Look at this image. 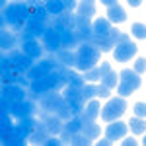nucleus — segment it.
I'll return each mask as SVG.
<instances>
[{
  "instance_id": "f257e3e1",
  "label": "nucleus",
  "mask_w": 146,
  "mask_h": 146,
  "mask_svg": "<svg viewBox=\"0 0 146 146\" xmlns=\"http://www.w3.org/2000/svg\"><path fill=\"white\" fill-rule=\"evenodd\" d=\"M136 55V43L131 39V35L121 33L117 39V45L113 47V58L117 62H127Z\"/></svg>"
},
{
  "instance_id": "f03ea898",
  "label": "nucleus",
  "mask_w": 146,
  "mask_h": 146,
  "mask_svg": "<svg viewBox=\"0 0 146 146\" xmlns=\"http://www.w3.org/2000/svg\"><path fill=\"white\" fill-rule=\"evenodd\" d=\"M125 111H127V103H125V100L119 98V96H115V98H109V101L100 109V117H101V121L111 123V121L121 119V115H123Z\"/></svg>"
},
{
  "instance_id": "7ed1b4c3",
  "label": "nucleus",
  "mask_w": 146,
  "mask_h": 146,
  "mask_svg": "<svg viewBox=\"0 0 146 146\" xmlns=\"http://www.w3.org/2000/svg\"><path fill=\"white\" fill-rule=\"evenodd\" d=\"M76 56H78L76 68L82 70V72L98 66V62H100V51H96V49L90 47V45H82L78 51H76Z\"/></svg>"
},
{
  "instance_id": "20e7f679",
  "label": "nucleus",
  "mask_w": 146,
  "mask_h": 146,
  "mask_svg": "<svg viewBox=\"0 0 146 146\" xmlns=\"http://www.w3.org/2000/svg\"><path fill=\"white\" fill-rule=\"evenodd\" d=\"M127 133H129V127H127V123H123V121H111V123L107 125V129H105V136H107L111 142L121 140L123 136H127Z\"/></svg>"
},
{
  "instance_id": "39448f33",
  "label": "nucleus",
  "mask_w": 146,
  "mask_h": 146,
  "mask_svg": "<svg viewBox=\"0 0 146 146\" xmlns=\"http://www.w3.org/2000/svg\"><path fill=\"white\" fill-rule=\"evenodd\" d=\"M100 70H101V80L100 84L101 86H105L107 90H113L115 86H117V72H113L111 70V64L109 62H101L100 64Z\"/></svg>"
},
{
  "instance_id": "423d86ee",
  "label": "nucleus",
  "mask_w": 146,
  "mask_h": 146,
  "mask_svg": "<svg viewBox=\"0 0 146 146\" xmlns=\"http://www.w3.org/2000/svg\"><path fill=\"white\" fill-rule=\"evenodd\" d=\"M100 109H101V103L98 98H92L86 105H84V111L80 113V119L82 121H96L100 117Z\"/></svg>"
},
{
  "instance_id": "0eeeda50",
  "label": "nucleus",
  "mask_w": 146,
  "mask_h": 146,
  "mask_svg": "<svg viewBox=\"0 0 146 146\" xmlns=\"http://www.w3.org/2000/svg\"><path fill=\"white\" fill-rule=\"evenodd\" d=\"M107 22L109 23L127 22V12H125V8L119 4V2H115L113 6H109V10H107Z\"/></svg>"
},
{
  "instance_id": "6e6552de",
  "label": "nucleus",
  "mask_w": 146,
  "mask_h": 146,
  "mask_svg": "<svg viewBox=\"0 0 146 146\" xmlns=\"http://www.w3.org/2000/svg\"><path fill=\"white\" fill-rule=\"evenodd\" d=\"M80 133L88 138V142H94L96 140V136H100L101 133V127L98 123H94V121H82V129H80Z\"/></svg>"
},
{
  "instance_id": "1a4fd4ad",
  "label": "nucleus",
  "mask_w": 146,
  "mask_h": 146,
  "mask_svg": "<svg viewBox=\"0 0 146 146\" xmlns=\"http://www.w3.org/2000/svg\"><path fill=\"white\" fill-rule=\"evenodd\" d=\"M119 76H121V82L135 86L136 90H138V88H140V84H142V78H140V74H136L133 68H123V70L119 72Z\"/></svg>"
},
{
  "instance_id": "9d476101",
  "label": "nucleus",
  "mask_w": 146,
  "mask_h": 146,
  "mask_svg": "<svg viewBox=\"0 0 146 146\" xmlns=\"http://www.w3.org/2000/svg\"><path fill=\"white\" fill-rule=\"evenodd\" d=\"M111 23L107 22L105 18H98L96 22H94V35L96 37H107V35L111 33Z\"/></svg>"
},
{
  "instance_id": "9b49d317",
  "label": "nucleus",
  "mask_w": 146,
  "mask_h": 146,
  "mask_svg": "<svg viewBox=\"0 0 146 146\" xmlns=\"http://www.w3.org/2000/svg\"><path fill=\"white\" fill-rule=\"evenodd\" d=\"M127 127H129V131H131L135 136H142V135H144V131H146V123H144V119H140V117H133V119H129Z\"/></svg>"
},
{
  "instance_id": "f8f14e48",
  "label": "nucleus",
  "mask_w": 146,
  "mask_h": 146,
  "mask_svg": "<svg viewBox=\"0 0 146 146\" xmlns=\"http://www.w3.org/2000/svg\"><path fill=\"white\" fill-rule=\"evenodd\" d=\"M94 14H96V4L94 2H80L78 4V14L76 16L84 18V20H90Z\"/></svg>"
},
{
  "instance_id": "ddd939ff",
  "label": "nucleus",
  "mask_w": 146,
  "mask_h": 146,
  "mask_svg": "<svg viewBox=\"0 0 146 146\" xmlns=\"http://www.w3.org/2000/svg\"><path fill=\"white\" fill-rule=\"evenodd\" d=\"M76 60H78L76 53H72V51H58V62L60 64H64V66H76Z\"/></svg>"
},
{
  "instance_id": "4468645a",
  "label": "nucleus",
  "mask_w": 146,
  "mask_h": 146,
  "mask_svg": "<svg viewBox=\"0 0 146 146\" xmlns=\"http://www.w3.org/2000/svg\"><path fill=\"white\" fill-rule=\"evenodd\" d=\"M131 35L136 37V39H140V41H144V39H146V27H144V23H142V22L133 23V25H131Z\"/></svg>"
},
{
  "instance_id": "2eb2a0df",
  "label": "nucleus",
  "mask_w": 146,
  "mask_h": 146,
  "mask_svg": "<svg viewBox=\"0 0 146 146\" xmlns=\"http://www.w3.org/2000/svg\"><path fill=\"white\" fill-rule=\"evenodd\" d=\"M133 111H135V117H140V119H144L146 117V103L144 101H138L133 105Z\"/></svg>"
},
{
  "instance_id": "dca6fc26",
  "label": "nucleus",
  "mask_w": 146,
  "mask_h": 146,
  "mask_svg": "<svg viewBox=\"0 0 146 146\" xmlns=\"http://www.w3.org/2000/svg\"><path fill=\"white\" fill-rule=\"evenodd\" d=\"M135 70L136 74H144V70H146V60H144V56H138L136 58V62H135Z\"/></svg>"
},
{
  "instance_id": "f3484780",
  "label": "nucleus",
  "mask_w": 146,
  "mask_h": 146,
  "mask_svg": "<svg viewBox=\"0 0 146 146\" xmlns=\"http://www.w3.org/2000/svg\"><path fill=\"white\" fill-rule=\"evenodd\" d=\"M10 45H14V39H10L8 29H4V31H2V47H4V49H8Z\"/></svg>"
},
{
  "instance_id": "a211bd4d",
  "label": "nucleus",
  "mask_w": 146,
  "mask_h": 146,
  "mask_svg": "<svg viewBox=\"0 0 146 146\" xmlns=\"http://www.w3.org/2000/svg\"><path fill=\"white\" fill-rule=\"evenodd\" d=\"M123 146H136V138H121Z\"/></svg>"
},
{
  "instance_id": "6ab92c4d",
  "label": "nucleus",
  "mask_w": 146,
  "mask_h": 146,
  "mask_svg": "<svg viewBox=\"0 0 146 146\" xmlns=\"http://www.w3.org/2000/svg\"><path fill=\"white\" fill-rule=\"evenodd\" d=\"M96 144H98V146H109V144H113V142L109 140V138H100Z\"/></svg>"
},
{
  "instance_id": "aec40b11",
  "label": "nucleus",
  "mask_w": 146,
  "mask_h": 146,
  "mask_svg": "<svg viewBox=\"0 0 146 146\" xmlns=\"http://www.w3.org/2000/svg\"><path fill=\"white\" fill-rule=\"evenodd\" d=\"M127 4H129V6H131V8H138V6H140V4H142V2H138V0H129V2H127Z\"/></svg>"
}]
</instances>
